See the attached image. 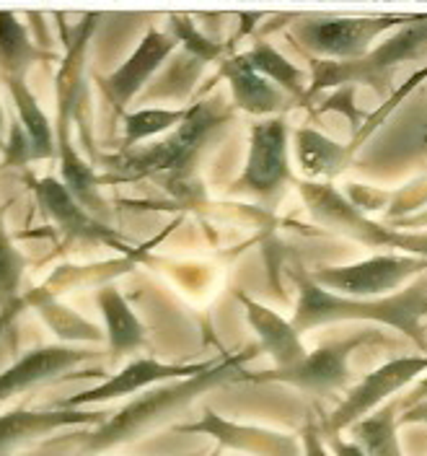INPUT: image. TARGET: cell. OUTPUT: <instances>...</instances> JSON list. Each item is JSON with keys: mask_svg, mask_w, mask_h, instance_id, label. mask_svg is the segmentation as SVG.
<instances>
[{"mask_svg": "<svg viewBox=\"0 0 427 456\" xmlns=\"http://www.w3.org/2000/svg\"><path fill=\"white\" fill-rule=\"evenodd\" d=\"M254 355L256 347H246L241 353L226 355L223 361H215L202 373L145 389L138 397H133V402H127L122 410L112 412L101 426L91 428L84 436L78 456L107 454L122 444H130V441H138L142 436H148L150 430L169 423L173 415L187 410L202 395L223 387L233 379H246L244 363L252 361Z\"/></svg>", "mask_w": 427, "mask_h": 456, "instance_id": "6da1fadb", "label": "cell"}, {"mask_svg": "<svg viewBox=\"0 0 427 456\" xmlns=\"http://www.w3.org/2000/svg\"><path fill=\"white\" fill-rule=\"evenodd\" d=\"M290 278L298 290L290 324L301 335L334 322H375L407 335L409 340L427 350V273L425 278L407 285L404 290L375 298H355L326 290L313 281L303 265H295Z\"/></svg>", "mask_w": 427, "mask_h": 456, "instance_id": "7a4b0ae2", "label": "cell"}, {"mask_svg": "<svg viewBox=\"0 0 427 456\" xmlns=\"http://www.w3.org/2000/svg\"><path fill=\"white\" fill-rule=\"evenodd\" d=\"M230 119V112L223 110L221 102H199L189 107L187 119L161 142H153L141 153H117L109 159V169L114 174L101 176L104 182H138V179H156L169 192L181 195L184 187L192 179V171L197 169L199 156L205 151V142L210 141L218 130H223Z\"/></svg>", "mask_w": 427, "mask_h": 456, "instance_id": "3957f363", "label": "cell"}, {"mask_svg": "<svg viewBox=\"0 0 427 456\" xmlns=\"http://www.w3.org/2000/svg\"><path fill=\"white\" fill-rule=\"evenodd\" d=\"M427 50V16H415L409 24L399 27L389 39L373 45L368 55L332 62V60H311V86L309 96H316L324 88H344V86H370L383 102L394 94V73L401 62L415 60Z\"/></svg>", "mask_w": 427, "mask_h": 456, "instance_id": "277c9868", "label": "cell"}, {"mask_svg": "<svg viewBox=\"0 0 427 456\" xmlns=\"http://www.w3.org/2000/svg\"><path fill=\"white\" fill-rule=\"evenodd\" d=\"M298 192L306 202L309 213L316 224L332 228L342 236L355 239L358 244L368 249H383V252H407L412 256H425L427 259V233H404L391 231L389 226L378 224L366 216L355 202L342 198L340 192L329 182H295Z\"/></svg>", "mask_w": 427, "mask_h": 456, "instance_id": "5b68a950", "label": "cell"}, {"mask_svg": "<svg viewBox=\"0 0 427 456\" xmlns=\"http://www.w3.org/2000/svg\"><path fill=\"white\" fill-rule=\"evenodd\" d=\"M415 16H318L295 21L290 28V39L301 45L311 60H332V62H350L368 55L373 42L391 31V28L409 24Z\"/></svg>", "mask_w": 427, "mask_h": 456, "instance_id": "8992f818", "label": "cell"}, {"mask_svg": "<svg viewBox=\"0 0 427 456\" xmlns=\"http://www.w3.org/2000/svg\"><path fill=\"white\" fill-rule=\"evenodd\" d=\"M295 182L287 156V122L285 114L256 119L249 133V153L241 176L233 182V195H249L264 205H275L285 187Z\"/></svg>", "mask_w": 427, "mask_h": 456, "instance_id": "52a82bcc", "label": "cell"}, {"mask_svg": "<svg viewBox=\"0 0 427 456\" xmlns=\"http://www.w3.org/2000/svg\"><path fill=\"white\" fill-rule=\"evenodd\" d=\"M425 273V256L375 255L363 262H355V265L318 267V270H313L311 278L321 288L342 293V296L375 298V296H389L394 290L407 288L409 281L423 278Z\"/></svg>", "mask_w": 427, "mask_h": 456, "instance_id": "ba28073f", "label": "cell"}, {"mask_svg": "<svg viewBox=\"0 0 427 456\" xmlns=\"http://www.w3.org/2000/svg\"><path fill=\"white\" fill-rule=\"evenodd\" d=\"M427 373V355H401L394 358L375 370H370L368 376L355 384L347 397L321 420L324 433H342L352 423L368 418L373 410H378L381 404H386L397 392L407 389L409 384H415L420 376Z\"/></svg>", "mask_w": 427, "mask_h": 456, "instance_id": "9c48e42d", "label": "cell"}, {"mask_svg": "<svg viewBox=\"0 0 427 456\" xmlns=\"http://www.w3.org/2000/svg\"><path fill=\"white\" fill-rule=\"evenodd\" d=\"M101 21V13H85L81 24L73 28V34H65V55L60 60L55 76V141L57 153L73 148V127L84 122V110L88 102L85 88V55L91 37Z\"/></svg>", "mask_w": 427, "mask_h": 456, "instance_id": "30bf717a", "label": "cell"}, {"mask_svg": "<svg viewBox=\"0 0 427 456\" xmlns=\"http://www.w3.org/2000/svg\"><path fill=\"white\" fill-rule=\"evenodd\" d=\"M370 332L366 335H352L347 340L329 342V345H321L311 353H306L303 361H298L295 366L290 369H270L254 373V376H246L249 381H278V384H287V387H295L306 395H332V392H340L347 389L350 384V355L368 340Z\"/></svg>", "mask_w": 427, "mask_h": 456, "instance_id": "8fae6325", "label": "cell"}, {"mask_svg": "<svg viewBox=\"0 0 427 456\" xmlns=\"http://www.w3.org/2000/svg\"><path fill=\"white\" fill-rule=\"evenodd\" d=\"M215 363V358L202 361V363H164L158 358H133L130 363H125L122 369L107 376L101 384L85 389L81 395L68 399H60L55 407H65V410H88L93 404H107L114 399L135 397L150 387L166 384V381H176V379H187L202 373Z\"/></svg>", "mask_w": 427, "mask_h": 456, "instance_id": "7c38bea8", "label": "cell"}, {"mask_svg": "<svg viewBox=\"0 0 427 456\" xmlns=\"http://www.w3.org/2000/svg\"><path fill=\"white\" fill-rule=\"evenodd\" d=\"M173 50H176V39L169 31L148 28L133 55L127 57L107 78H96L107 104L114 112L119 117L127 114V104L141 94L142 86L148 84V78L161 70V65L173 55Z\"/></svg>", "mask_w": 427, "mask_h": 456, "instance_id": "4fadbf2b", "label": "cell"}, {"mask_svg": "<svg viewBox=\"0 0 427 456\" xmlns=\"http://www.w3.org/2000/svg\"><path fill=\"white\" fill-rule=\"evenodd\" d=\"M176 433H197L215 441V446L233 449L249 456H301L298 441L287 433H278L270 428L233 423L223 415H218L213 407L202 410V418L195 423L173 426Z\"/></svg>", "mask_w": 427, "mask_h": 456, "instance_id": "5bb4252c", "label": "cell"}, {"mask_svg": "<svg viewBox=\"0 0 427 456\" xmlns=\"http://www.w3.org/2000/svg\"><path fill=\"white\" fill-rule=\"evenodd\" d=\"M112 412L107 410H65V407H47V410H11L0 415V456H13L28 444L47 438L65 428L101 426Z\"/></svg>", "mask_w": 427, "mask_h": 456, "instance_id": "9a60e30c", "label": "cell"}, {"mask_svg": "<svg viewBox=\"0 0 427 456\" xmlns=\"http://www.w3.org/2000/svg\"><path fill=\"white\" fill-rule=\"evenodd\" d=\"M34 198L39 202L42 213L55 224L68 239L91 241V244H109L122 247V236L109 224L96 221L78 200L73 198L65 184L55 176H42L31 182Z\"/></svg>", "mask_w": 427, "mask_h": 456, "instance_id": "2e32d148", "label": "cell"}, {"mask_svg": "<svg viewBox=\"0 0 427 456\" xmlns=\"http://www.w3.org/2000/svg\"><path fill=\"white\" fill-rule=\"evenodd\" d=\"M93 358L91 350L73 345H44L24 353L13 366L0 370V402L24 395L28 389L52 381L60 373L73 370Z\"/></svg>", "mask_w": 427, "mask_h": 456, "instance_id": "e0dca14e", "label": "cell"}, {"mask_svg": "<svg viewBox=\"0 0 427 456\" xmlns=\"http://www.w3.org/2000/svg\"><path fill=\"white\" fill-rule=\"evenodd\" d=\"M238 304L244 306L246 319L252 324V330L259 338V350L267 353L275 363V369H290L298 361L306 358V345L301 340V332L290 324V319H283L278 312H272L270 306L259 304L254 298H249L244 290L236 293Z\"/></svg>", "mask_w": 427, "mask_h": 456, "instance_id": "ac0fdd59", "label": "cell"}, {"mask_svg": "<svg viewBox=\"0 0 427 456\" xmlns=\"http://www.w3.org/2000/svg\"><path fill=\"white\" fill-rule=\"evenodd\" d=\"M218 78H226L230 86L233 110H241V112H249L264 119V117H275L285 104L283 91L272 81H267L264 76H259L256 70H252L249 62L241 55L221 60Z\"/></svg>", "mask_w": 427, "mask_h": 456, "instance_id": "d6986e66", "label": "cell"}, {"mask_svg": "<svg viewBox=\"0 0 427 456\" xmlns=\"http://www.w3.org/2000/svg\"><path fill=\"white\" fill-rule=\"evenodd\" d=\"M96 304L104 319V338L109 345V358L119 361L130 353H138L148 342V332L138 319V314L127 304V298L122 296V290L112 283L101 285L96 293Z\"/></svg>", "mask_w": 427, "mask_h": 456, "instance_id": "ffe728a7", "label": "cell"}, {"mask_svg": "<svg viewBox=\"0 0 427 456\" xmlns=\"http://www.w3.org/2000/svg\"><path fill=\"white\" fill-rule=\"evenodd\" d=\"M42 60H55V55L28 37L27 24L13 11H0V81H27L28 70Z\"/></svg>", "mask_w": 427, "mask_h": 456, "instance_id": "44dd1931", "label": "cell"}, {"mask_svg": "<svg viewBox=\"0 0 427 456\" xmlns=\"http://www.w3.org/2000/svg\"><path fill=\"white\" fill-rule=\"evenodd\" d=\"M13 107H16V119L27 133L28 145H31V161H47L57 159L55 125H50V117L39 107L36 96L31 94L27 81H11L5 84Z\"/></svg>", "mask_w": 427, "mask_h": 456, "instance_id": "7402d4cb", "label": "cell"}, {"mask_svg": "<svg viewBox=\"0 0 427 456\" xmlns=\"http://www.w3.org/2000/svg\"><path fill=\"white\" fill-rule=\"evenodd\" d=\"M295 153H298V164L311 182H321V179H334L337 174L344 171L347 161H350V151L347 145L329 141L326 135L316 133V130H298L295 133Z\"/></svg>", "mask_w": 427, "mask_h": 456, "instance_id": "603a6c76", "label": "cell"}, {"mask_svg": "<svg viewBox=\"0 0 427 456\" xmlns=\"http://www.w3.org/2000/svg\"><path fill=\"white\" fill-rule=\"evenodd\" d=\"M399 412H401L399 399H389L386 404L373 410L368 418L352 423L347 430L368 456H404L397 438Z\"/></svg>", "mask_w": 427, "mask_h": 456, "instance_id": "cb8c5ba5", "label": "cell"}, {"mask_svg": "<svg viewBox=\"0 0 427 456\" xmlns=\"http://www.w3.org/2000/svg\"><path fill=\"white\" fill-rule=\"evenodd\" d=\"M244 60L249 62V68L256 70L259 76H264L267 81L278 86L280 91H287L290 96L306 102L309 99V86H311V78L298 68L293 65L287 57H283L272 45L267 42H254L249 53H244Z\"/></svg>", "mask_w": 427, "mask_h": 456, "instance_id": "d4e9b609", "label": "cell"}, {"mask_svg": "<svg viewBox=\"0 0 427 456\" xmlns=\"http://www.w3.org/2000/svg\"><path fill=\"white\" fill-rule=\"evenodd\" d=\"M36 314L44 319V324L55 332L60 340L65 342H101L107 340L104 338V330L85 322L84 316L73 309H68L65 304H60L55 296L50 293H42V296H34L28 301Z\"/></svg>", "mask_w": 427, "mask_h": 456, "instance_id": "484cf974", "label": "cell"}, {"mask_svg": "<svg viewBox=\"0 0 427 456\" xmlns=\"http://www.w3.org/2000/svg\"><path fill=\"white\" fill-rule=\"evenodd\" d=\"M189 114V107L184 110H161L148 107L138 112H127L122 117V151H135L142 141L158 138L169 130H176Z\"/></svg>", "mask_w": 427, "mask_h": 456, "instance_id": "4316f807", "label": "cell"}, {"mask_svg": "<svg viewBox=\"0 0 427 456\" xmlns=\"http://www.w3.org/2000/svg\"><path fill=\"white\" fill-rule=\"evenodd\" d=\"M27 267V255L13 244V236L8 233V226H5V210L0 208V314L3 316L13 312L19 304V296H21L19 290H21Z\"/></svg>", "mask_w": 427, "mask_h": 456, "instance_id": "83f0119b", "label": "cell"}, {"mask_svg": "<svg viewBox=\"0 0 427 456\" xmlns=\"http://www.w3.org/2000/svg\"><path fill=\"white\" fill-rule=\"evenodd\" d=\"M166 31L176 39V45L184 47L187 55L199 60L202 65H205V62H213V60H226V55H223V45H221L218 39H213L210 34H205V31L192 21V16H187V13H171L169 28H166Z\"/></svg>", "mask_w": 427, "mask_h": 456, "instance_id": "f1b7e54d", "label": "cell"}, {"mask_svg": "<svg viewBox=\"0 0 427 456\" xmlns=\"http://www.w3.org/2000/svg\"><path fill=\"white\" fill-rule=\"evenodd\" d=\"M301 449L303 456H332L329 446H326V438H324V430L321 423L309 412L306 423L301 428Z\"/></svg>", "mask_w": 427, "mask_h": 456, "instance_id": "f546056e", "label": "cell"}, {"mask_svg": "<svg viewBox=\"0 0 427 456\" xmlns=\"http://www.w3.org/2000/svg\"><path fill=\"white\" fill-rule=\"evenodd\" d=\"M324 438H326V446H329L332 456H368L360 444L342 438V433H324Z\"/></svg>", "mask_w": 427, "mask_h": 456, "instance_id": "4dcf8cb0", "label": "cell"}, {"mask_svg": "<svg viewBox=\"0 0 427 456\" xmlns=\"http://www.w3.org/2000/svg\"><path fill=\"white\" fill-rule=\"evenodd\" d=\"M417 423H427V399L399 412V426H417Z\"/></svg>", "mask_w": 427, "mask_h": 456, "instance_id": "1f68e13d", "label": "cell"}, {"mask_svg": "<svg viewBox=\"0 0 427 456\" xmlns=\"http://www.w3.org/2000/svg\"><path fill=\"white\" fill-rule=\"evenodd\" d=\"M423 399H427V373L423 376V381H420L407 397L399 399V404H401V410H407V407H412V404H417V402H423Z\"/></svg>", "mask_w": 427, "mask_h": 456, "instance_id": "d6a6232c", "label": "cell"}, {"mask_svg": "<svg viewBox=\"0 0 427 456\" xmlns=\"http://www.w3.org/2000/svg\"><path fill=\"white\" fill-rule=\"evenodd\" d=\"M223 452H226L223 446H215L213 452H207V454H205V456H223Z\"/></svg>", "mask_w": 427, "mask_h": 456, "instance_id": "836d02e7", "label": "cell"}, {"mask_svg": "<svg viewBox=\"0 0 427 456\" xmlns=\"http://www.w3.org/2000/svg\"><path fill=\"white\" fill-rule=\"evenodd\" d=\"M423 142L427 145V119H425V125H423Z\"/></svg>", "mask_w": 427, "mask_h": 456, "instance_id": "e575fe53", "label": "cell"}, {"mask_svg": "<svg viewBox=\"0 0 427 456\" xmlns=\"http://www.w3.org/2000/svg\"><path fill=\"white\" fill-rule=\"evenodd\" d=\"M205 454V452H199V454H184V456H202ZM99 456H104V454H99Z\"/></svg>", "mask_w": 427, "mask_h": 456, "instance_id": "d590c367", "label": "cell"}, {"mask_svg": "<svg viewBox=\"0 0 427 456\" xmlns=\"http://www.w3.org/2000/svg\"><path fill=\"white\" fill-rule=\"evenodd\" d=\"M425 327H427V324H425Z\"/></svg>", "mask_w": 427, "mask_h": 456, "instance_id": "8d00e7d4", "label": "cell"}]
</instances>
